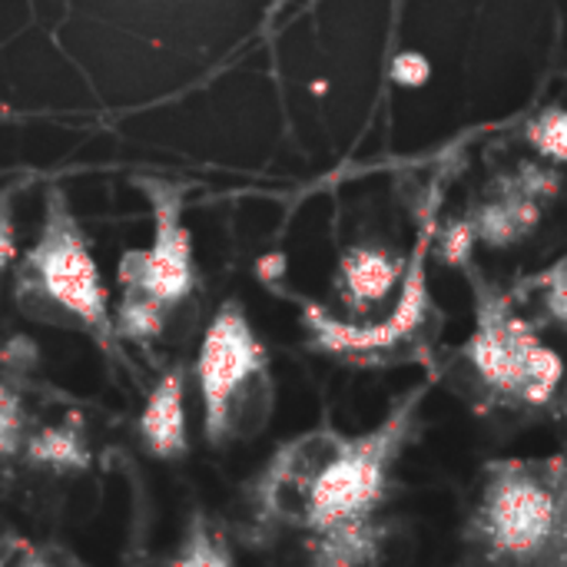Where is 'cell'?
Wrapping results in <instances>:
<instances>
[{"label": "cell", "mask_w": 567, "mask_h": 567, "mask_svg": "<svg viewBox=\"0 0 567 567\" xmlns=\"http://www.w3.org/2000/svg\"><path fill=\"white\" fill-rule=\"evenodd\" d=\"M425 395H429V382H419L415 389L402 392L389 405L382 422L355 435L346 432L342 445L336 449V455L329 458V465L319 472L312 485L302 535L342 518L382 515L385 502L399 485L395 482L399 462L425 429L422 422Z\"/></svg>", "instance_id": "obj_4"}, {"label": "cell", "mask_w": 567, "mask_h": 567, "mask_svg": "<svg viewBox=\"0 0 567 567\" xmlns=\"http://www.w3.org/2000/svg\"><path fill=\"white\" fill-rule=\"evenodd\" d=\"M528 140L551 159H565L567 153V120L561 110H548L542 113L532 126H528Z\"/></svg>", "instance_id": "obj_17"}, {"label": "cell", "mask_w": 567, "mask_h": 567, "mask_svg": "<svg viewBox=\"0 0 567 567\" xmlns=\"http://www.w3.org/2000/svg\"><path fill=\"white\" fill-rule=\"evenodd\" d=\"M565 458H498L485 465L465 538L492 567L561 565Z\"/></svg>", "instance_id": "obj_1"}, {"label": "cell", "mask_w": 567, "mask_h": 567, "mask_svg": "<svg viewBox=\"0 0 567 567\" xmlns=\"http://www.w3.org/2000/svg\"><path fill=\"white\" fill-rule=\"evenodd\" d=\"M10 259H13V223L7 209H0V276L10 266Z\"/></svg>", "instance_id": "obj_19"}, {"label": "cell", "mask_w": 567, "mask_h": 567, "mask_svg": "<svg viewBox=\"0 0 567 567\" xmlns=\"http://www.w3.org/2000/svg\"><path fill=\"white\" fill-rule=\"evenodd\" d=\"M20 458L37 468V472H53V475H83L93 465V452L86 445V432L76 419L30 429Z\"/></svg>", "instance_id": "obj_11"}, {"label": "cell", "mask_w": 567, "mask_h": 567, "mask_svg": "<svg viewBox=\"0 0 567 567\" xmlns=\"http://www.w3.org/2000/svg\"><path fill=\"white\" fill-rule=\"evenodd\" d=\"M392 542V522L382 515L342 518L306 535L309 567H375Z\"/></svg>", "instance_id": "obj_10"}, {"label": "cell", "mask_w": 567, "mask_h": 567, "mask_svg": "<svg viewBox=\"0 0 567 567\" xmlns=\"http://www.w3.org/2000/svg\"><path fill=\"white\" fill-rule=\"evenodd\" d=\"M20 302L30 316L86 332L110 355L120 346L96 259L60 193H50L43 233L23 262Z\"/></svg>", "instance_id": "obj_5"}, {"label": "cell", "mask_w": 567, "mask_h": 567, "mask_svg": "<svg viewBox=\"0 0 567 567\" xmlns=\"http://www.w3.org/2000/svg\"><path fill=\"white\" fill-rule=\"evenodd\" d=\"M432 229L422 233L412 262L402 272V289L392 312L382 322H349L329 316L322 306H302V326L309 336V349L339 359L355 369H385L399 362H412L425 352L422 339L432 322V299L425 282V249Z\"/></svg>", "instance_id": "obj_6"}, {"label": "cell", "mask_w": 567, "mask_h": 567, "mask_svg": "<svg viewBox=\"0 0 567 567\" xmlns=\"http://www.w3.org/2000/svg\"><path fill=\"white\" fill-rule=\"evenodd\" d=\"M342 439L346 432L332 419H322L319 425L272 449L259 472L243 485V538L252 548H262L282 538L286 532H302L312 485L342 445Z\"/></svg>", "instance_id": "obj_7"}, {"label": "cell", "mask_w": 567, "mask_h": 567, "mask_svg": "<svg viewBox=\"0 0 567 567\" xmlns=\"http://www.w3.org/2000/svg\"><path fill=\"white\" fill-rule=\"evenodd\" d=\"M538 223V206H535V196L518 189V193H508L502 203L495 206H485L475 219V239H485L488 246H508V243H518L522 236H528Z\"/></svg>", "instance_id": "obj_14"}, {"label": "cell", "mask_w": 567, "mask_h": 567, "mask_svg": "<svg viewBox=\"0 0 567 567\" xmlns=\"http://www.w3.org/2000/svg\"><path fill=\"white\" fill-rule=\"evenodd\" d=\"M203 435L213 449L256 442L276 412L272 362L239 302H226L203 332L196 355Z\"/></svg>", "instance_id": "obj_3"}, {"label": "cell", "mask_w": 567, "mask_h": 567, "mask_svg": "<svg viewBox=\"0 0 567 567\" xmlns=\"http://www.w3.org/2000/svg\"><path fill=\"white\" fill-rule=\"evenodd\" d=\"M143 189L150 193L156 213L153 246L146 252H130L123 259L120 282L123 292H140L169 312L183 299H189L196 286L193 239L189 229L183 226V193L179 186L159 179H146Z\"/></svg>", "instance_id": "obj_8"}, {"label": "cell", "mask_w": 567, "mask_h": 567, "mask_svg": "<svg viewBox=\"0 0 567 567\" xmlns=\"http://www.w3.org/2000/svg\"><path fill=\"white\" fill-rule=\"evenodd\" d=\"M458 385L478 412L548 409L565 372L561 355L488 282H475V332L458 349Z\"/></svg>", "instance_id": "obj_2"}, {"label": "cell", "mask_w": 567, "mask_h": 567, "mask_svg": "<svg viewBox=\"0 0 567 567\" xmlns=\"http://www.w3.org/2000/svg\"><path fill=\"white\" fill-rule=\"evenodd\" d=\"M17 567H53V565H50L47 558H40L37 551H27V555L20 558V565H17Z\"/></svg>", "instance_id": "obj_20"}, {"label": "cell", "mask_w": 567, "mask_h": 567, "mask_svg": "<svg viewBox=\"0 0 567 567\" xmlns=\"http://www.w3.org/2000/svg\"><path fill=\"white\" fill-rule=\"evenodd\" d=\"M402 259H395L389 249L379 246H359L342 259V296L349 309L369 312L382 299L392 296V289L402 282Z\"/></svg>", "instance_id": "obj_12"}, {"label": "cell", "mask_w": 567, "mask_h": 567, "mask_svg": "<svg viewBox=\"0 0 567 567\" xmlns=\"http://www.w3.org/2000/svg\"><path fill=\"white\" fill-rule=\"evenodd\" d=\"M136 439L150 458L179 462L189 455V422H186V369L173 365L150 389L143 412L136 419Z\"/></svg>", "instance_id": "obj_9"}, {"label": "cell", "mask_w": 567, "mask_h": 567, "mask_svg": "<svg viewBox=\"0 0 567 567\" xmlns=\"http://www.w3.org/2000/svg\"><path fill=\"white\" fill-rule=\"evenodd\" d=\"M472 243H475V229L465 223H458V226H452L449 233H445V239H442V259L449 262V266H462L465 259H468V252H472Z\"/></svg>", "instance_id": "obj_18"}, {"label": "cell", "mask_w": 567, "mask_h": 567, "mask_svg": "<svg viewBox=\"0 0 567 567\" xmlns=\"http://www.w3.org/2000/svg\"><path fill=\"white\" fill-rule=\"evenodd\" d=\"M27 432H30V425H27L23 399L7 382H0V462L20 455Z\"/></svg>", "instance_id": "obj_16"}, {"label": "cell", "mask_w": 567, "mask_h": 567, "mask_svg": "<svg viewBox=\"0 0 567 567\" xmlns=\"http://www.w3.org/2000/svg\"><path fill=\"white\" fill-rule=\"evenodd\" d=\"M169 567H239L236 548L219 522H213L206 512H193L186 518L183 538L176 545V555Z\"/></svg>", "instance_id": "obj_13"}, {"label": "cell", "mask_w": 567, "mask_h": 567, "mask_svg": "<svg viewBox=\"0 0 567 567\" xmlns=\"http://www.w3.org/2000/svg\"><path fill=\"white\" fill-rule=\"evenodd\" d=\"M0 567H3V558H0Z\"/></svg>", "instance_id": "obj_21"}, {"label": "cell", "mask_w": 567, "mask_h": 567, "mask_svg": "<svg viewBox=\"0 0 567 567\" xmlns=\"http://www.w3.org/2000/svg\"><path fill=\"white\" fill-rule=\"evenodd\" d=\"M166 309L156 306L153 299L140 296V292H123L116 316H113V332L123 342H136V346H150L153 339L163 336L166 329Z\"/></svg>", "instance_id": "obj_15"}]
</instances>
